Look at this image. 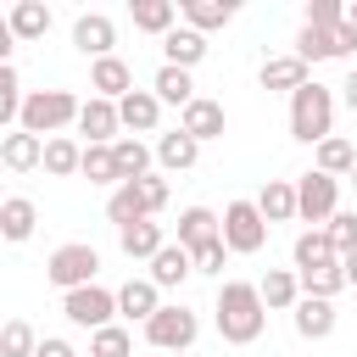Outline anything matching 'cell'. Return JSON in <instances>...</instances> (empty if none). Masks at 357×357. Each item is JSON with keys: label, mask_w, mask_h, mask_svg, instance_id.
<instances>
[{"label": "cell", "mask_w": 357, "mask_h": 357, "mask_svg": "<svg viewBox=\"0 0 357 357\" xmlns=\"http://www.w3.org/2000/svg\"><path fill=\"white\" fill-rule=\"evenodd\" d=\"M212 324L229 346H251L268 324V301L251 279H223L218 284V301H212Z\"/></svg>", "instance_id": "cell-1"}, {"label": "cell", "mask_w": 357, "mask_h": 357, "mask_svg": "<svg viewBox=\"0 0 357 357\" xmlns=\"http://www.w3.org/2000/svg\"><path fill=\"white\" fill-rule=\"evenodd\" d=\"M78 112H84V100H78L73 89H28L17 128H28V134H39V139H56L61 128L78 123Z\"/></svg>", "instance_id": "cell-2"}, {"label": "cell", "mask_w": 357, "mask_h": 357, "mask_svg": "<svg viewBox=\"0 0 357 357\" xmlns=\"http://www.w3.org/2000/svg\"><path fill=\"white\" fill-rule=\"evenodd\" d=\"M290 134H296L301 145H324V139L335 134V95H329L318 78L290 95Z\"/></svg>", "instance_id": "cell-3"}, {"label": "cell", "mask_w": 357, "mask_h": 357, "mask_svg": "<svg viewBox=\"0 0 357 357\" xmlns=\"http://www.w3.org/2000/svg\"><path fill=\"white\" fill-rule=\"evenodd\" d=\"M95 273H100V251L95 245H84V240H67V245H56L50 257H45V279L67 296V290H84V284H95Z\"/></svg>", "instance_id": "cell-4"}, {"label": "cell", "mask_w": 357, "mask_h": 357, "mask_svg": "<svg viewBox=\"0 0 357 357\" xmlns=\"http://www.w3.org/2000/svg\"><path fill=\"white\" fill-rule=\"evenodd\" d=\"M268 218L257 212V201H229L223 206V245L234 251V257H257L262 245H268Z\"/></svg>", "instance_id": "cell-5"}, {"label": "cell", "mask_w": 357, "mask_h": 357, "mask_svg": "<svg viewBox=\"0 0 357 357\" xmlns=\"http://www.w3.org/2000/svg\"><path fill=\"white\" fill-rule=\"evenodd\" d=\"M195 335H201V318H195L184 301H167V307L145 324V340H151L156 351H167V357H173V351H190Z\"/></svg>", "instance_id": "cell-6"}, {"label": "cell", "mask_w": 357, "mask_h": 357, "mask_svg": "<svg viewBox=\"0 0 357 357\" xmlns=\"http://www.w3.org/2000/svg\"><path fill=\"white\" fill-rule=\"evenodd\" d=\"M335 212H340V178H329V173H318V167L301 173V178H296V218L318 229V223H329Z\"/></svg>", "instance_id": "cell-7"}, {"label": "cell", "mask_w": 357, "mask_h": 357, "mask_svg": "<svg viewBox=\"0 0 357 357\" xmlns=\"http://www.w3.org/2000/svg\"><path fill=\"white\" fill-rule=\"evenodd\" d=\"M61 312H67V324H78V329H106L112 318H117V290H106V284H84V290H67L61 296Z\"/></svg>", "instance_id": "cell-8"}, {"label": "cell", "mask_w": 357, "mask_h": 357, "mask_svg": "<svg viewBox=\"0 0 357 357\" xmlns=\"http://www.w3.org/2000/svg\"><path fill=\"white\" fill-rule=\"evenodd\" d=\"M296 56L312 67V61H340V56H357V28L346 22V28H307L301 22V33H296Z\"/></svg>", "instance_id": "cell-9"}, {"label": "cell", "mask_w": 357, "mask_h": 357, "mask_svg": "<svg viewBox=\"0 0 357 357\" xmlns=\"http://www.w3.org/2000/svg\"><path fill=\"white\" fill-rule=\"evenodd\" d=\"M73 45H78V56H89V61H106L112 45H117V22H112L106 11H84V17L73 22Z\"/></svg>", "instance_id": "cell-10"}, {"label": "cell", "mask_w": 357, "mask_h": 357, "mask_svg": "<svg viewBox=\"0 0 357 357\" xmlns=\"http://www.w3.org/2000/svg\"><path fill=\"white\" fill-rule=\"evenodd\" d=\"M123 112H117V100H100V95H89L84 100V112H78V134L89 139V145H117L123 134Z\"/></svg>", "instance_id": "cell-11"}, {"label": "cell", "mask_w": 357, "mask_h": 357, "mask_svg": "<svg viewBox=\"0 0 357 357\" xmlns=\"http://www.w3.org/2000/svg\"><path fill=\"white\" fill-rule=\"evenodd\" d=\"M223 100H212V95H195L184 112H178V128L195 139V145H206V139H223Z\"/></svg>", "instance_id": "cell-12"}, {"label": "cell", "mask_w": 357, "mask_h": 357, "mask_svg": "<svg viewBox=\"0 0 357 357\" xmlns=\"http://www.w3.org/2000/svg\"><path fill=\"white\" fill-rule=\"evenodd\" d=\"M89 89H95L100 100H123V95H134V67H128L123 56L89 61Z\"/></svg>", "instance_id": "cell-13"}, {"label": "cell", "mask_w": 357, "mask_h": 357, "mask_svg": "<svg viewBox=\"0 0 357 357\" xmlns=\"http://www.w3.org/2000/svg\"><path fill=\"white\" fill-rule=\"evenodd\" d=\"M0 162L11 173H33V167H45V139L28 128H11V134H0Z\"/></svg>", "instance_id": "cell-14"}, {"label": "cell", "mask_w": 357, "mask_h": 357, "mask_svg": "<svg viewBox=\"0 0 357 357\" xmlns=\"http://www.w3.org/2000/svg\"><path fill=\"white\" fill-rule=\"evenodd\" d=\"M324 268H340V251H335L329 229L296 234V273H324Z\"/></svg>", "instance_id": "cell-15"}, {"label": "cell", "mask_w": 357, "mask_h": 357, "mask_svg": "<svg viewBox=\"0 0 357 357\" xmlns=\"http://www.w3.org/2000/svg\"><path fill=\"white\" fill-rule=\"evenodd\" d=\"M117 245H123V257H134V262H156V251H167V234H162V223L139 218V223L117 229Z\"/></svg>", "instance_id": "cell-16"}, {"label": "cell", "mask_w": 357, "mask_h": 357, "mask_svg": "<svg viewBox=\"0 0 357 357\" xmlns=\"http://www.w3.org/2000/svg\"><path fill=\"white\" fill-rule=\"evenodd\" d=\"M257 290H262L268 312H296V301H301V273H296V268H268V273L257 279Z\"/></svg>", "instance_id": "cell-17"}, {"label": "cell", "mask_w": 357, "mask_h": 357, "mask_svg": "<svg viewBox=\"0 0 357 357\" xmlns=\"http://www.w3.org/2000/svg\"><path fill=\"white\" fill-rule=\"evenodd\" d=\"M290 324H296V335H301V340H329V335H335V301L301 296V301H296V312H290Z\"/></svg>", "instance_id": "cell-18"}, {"label": "cell", "mask_w": 357, "mask_h": 357, "mask_svg": "<svg viewBox=\"0 0 357 357\" xmlns=\"http://www.w3.org/2000/svg\"><path fill=\"white\" fill-rule=\"evenodd\" d=\"M257 84H262V89H284V95H296V89L312 84V78H307V61L290 50V56H268L262 73H257Z\"/></svg>", "instance_id": "cell-19"}, {"label": "cell", "mask_w": 357, "mask_h": 357, "mask_svg": "<svg viewBox=\"0 0 357 357\" xmlns=\"http://www.w3.org/2000/svg\"><path fill=\"white\" fill-rule=\"evenodd\" d=\"M223 234V218L212 212V206H184L178 212V245L184 251H201L206 240H218Z\"/></svg>", "instance_id": "cell-20"}, {"label": "cell", "mask_w": 357, "mask_h": 357, "mask_svg": "<svg viewBox=\"0 0 357 357\" xmlns=\"http://www.w3.org/2000/svg\"><path fill=\"white\" fill-rule=\"evenodd\" d=\"M190 273H195V257H190V251H184V245L173 240L167 251H156V262H151V273H145V279H151L156 290H178V284H184Z\"/></svg>", "instance_id": "cell-21"}, {"label": "cell", "mask_w": 357, "mask_h": 357, "mask_svg": "<svg viewBox=\"0 0 357 357\" xmlns=\"http://www.w3.org/2000/svg\"><path fill=\"white\" fill-rule=\"evenodd\" d=\"M162 307H167V301H162V290H156L151 279H128V284L117 290V312H123V318H139V324H151Z\"/></svg>", "instance_id": "cell-22"}, {"label": "cell", "mask_w": 357, "mask_h": 357, "mask_svg": "<svg viewBox=\"0 0 357 357\" xmlns=\"http://www.w3.org/2000/svg\"><path fill=\"white\" fill-rule=\"evenodd\" d=\"M128 17H134L139 33H156V39H167L178 28V6L173 0H128Z\"/></svg>", "instance_id": "cell-23"}, {"label": "cell", "mask_w": 357, "mask_h": 357, "mask_svg": "<svg viewBox=\"0 0 357 357\" xmlns=\"http://www.w3.org/2000/svg\"><path fill=\"white\" fill-rule=\"evenodd\" d=\"M117 112H123V128H134V134H156V123H162V100H156V89H134V95H123Z\"/></svg>", "instance_id": "cell-24"}, {"label": "cell", "mask_w": 357, "mask_h": 357, "mask_svg": "<svg viewBox=\"0 0 357 357\" xmlns=\"http://www.w3.org/2000/svg\"><path fill=\"white\" fill-rule=\"evenodd\" d=\"M33 229H39V206H33L28 195H6V201H0V234H6L11 245H22Z\"/></svg>", "instance_id": "cell-25"}, {"label": "cell", "mask_w": 357, "mask_h": 357, "mask_svg": "<svg viewBox=\"0 0 357 357\" xmlns=\"http://www.w3.org/2000/svg\"><path fill=\"white\" fill-rule=\"evenodd\" d=\"M178 17H184V28L212 33V28H229V22H234V0H184Z\"/></svg>", "instance_id": "cell-26"}, {"label": "cell", "mask_w": 357, "mask_h": 357, "mask_svg": "<svg viewBox=\"0 0 357 357\" xmlns=\"http://www.w3.org/2000/svg\"><path fill=\"white\" fill-rule=\"evenodd\" d=\"M195 156H201V145H195L184 128L156 134V162H162V173H190V167H195Z\"/></svg>", "instance_id": "cell-27"}, {"label": "cell", "mask_w": 357, "mask_h": 357, "mask_svg": "<svg viewBox=\"0 0 357 357\" xmlns=\"http://www.w3.org/2000/svg\"><path fill=\"white\" fill-rule=\"evenodd\" d=\"M151 89H156V100H162V106H178V112H184V106L195 100V78H190L184 67H167V61L156 67V78H151Z\"/></svg>", "instance_id": "cell-28"}, {"label": "cell", "mask_w": 357, "mask_h": 357, "mask_svg": "<svg viewBox=\"0 0 357 357\" xmlns=\"http://www.w3.org/2000/svg\"><path fill=\"white\" fill-rule=\"evenodd\" d=\"M45 173H50V178H73V173H84V145H78L73 134L45 139Z\"/></svg>", "instance_id": "cell-29"}, {"label": "cell", "mask_w": 357, "mask_h": 357, "mask_svg": "<svg viewBox=\"0 0 357 357\" xmlns=\"http://www.w3.org/2000/svg\"><path fill=\"white\" fill-rule=\"evenodd\" d=\"M162 56H167V67H195L201 56H206V33H195V28H173L167 39H162Z\"/></svg>", "instance_id": "cell-30"}, {"label": "cell", "mask_w": 357, "mask_h": 357, "mask_svg": "<svg viewBox=\"0 0 357 357\" xmlns=\"http://www.w3.org/2000/svg\"><path fill=\"white\" fill-rule=\"evenodd\" d=\"M257 212H262L268 223H290V218H296V184H290V178H268L262 195H257Z\"/></svg>", "instance_id": "cell-31"}, {"label": "cell", "mask_w": 357, "mask_h": 357, "mask_svg": "<svg viewBox=\"0 0 357 357\" xmlns=\"http://www.w3.org/2000/svg\"><path fill=\"white\" fill-rule=\"evenodd\" d=\"M6 22H11L17 39H45V33H50V6H39V0H17V6L6 11Z\"/></svg>", "instance_id": "cell-32"}, {"label": "cell", "mask_w": 357, "mask_h": 357, "mask_svg": "<svg viewBox=\"0 0 357 357\" xmlns=\"http://www.w3.org/2000/svg\"><path fill=\"white\" fill-rule=\"evenodd\" d=\"M112 151H117V173H123V184H134V178H145V173H151V156H156V151H151L139 134H123Z\"/></svg>", "instance_id": "cell-33"}, {"label": "cell", "mask_w": 357, "mask_h": 357, "mask_svg": "<svg viewBox=\"0 0 357 357\" xmlns=\"http://www.w3.org/2000/svg\"><path fill=\"white\" fill-rule=\"evenodd\" d=\"M351 167H357V145L351 139H340V134H329L324 145H318V173H329V178H351Z\"/></svg>", "instance_id": "cell-34"}, {"label": "cell", "mask_w": 357, "mask_h": 357, "mask_svg": "<svg viewBox=\"0 0 357 357\" xmlns=\"http://www.w3.org/2000/svg\"><path fill=\"white\" fill-rule=\"evenodd\" d=\"M22 100H28V95H22V78H17V67L6 61V67H0V128H17V123H22Z\"/></svg>", "instance_id": "cell-35"}, {"label": "cell", "mask_w": 357, "mask_h": 357, "mask_svg": "<svg viewBox=\"0 0 357 357\" xmlns=\"http://www.w3.org/2000/svg\"><path fill=\"white\" fill-rule=\"evenodd\" d=\"M84 178H89V184H123L117 151H112V145H84Z\"/></svg>", "instance_id": "cell-36"}, {"label": "cell", "mask_w": 357, "mask_h": 357, "mask_svg": "<svg viewBox=\"0 0 357 357\" xmlns=\"http://www.w3.org/2000/svg\"><path fill=\"white\" fill-rule=\"evenodd\" d=\"M89 357H134V335L123 324H106L89 335Z\"/></svg>", "instance_id": "cell-37"}, {"label": "cell", "mask_w": 357, "mask_h": 357, "mask_svg": "<svg viewBox=\"0 0 357 357\" xmlns=\"http://www.w3.org/2000/svg\"><path fill=\"white\" fill-rule=\"evenodd\" d=\"M39 351V335L22 324V318H11L6 329H0V357H33Z\"/></svg>", "instance_id": "cell-38"}, {"label": "cell", "mask_w": 357, "mask_h": 357, "mask_svg": "<svg viewBox=\"0 0 357 357\" xmlns=\"http://www.w3.org/2000/svg\"><path fill=\"white\" fill-rule=\"evenodd\" d=\"M346 290V268H324V273H301V296H318V301H335Z\"/></svg>", "instance_id": "cell-39"}, {"label": "cell", "mask_w": 357, "mask_h": 357, "mask_svg": "<svg viewBox=\"0 0 357 357\" xmlns=\"http://www.w3.org/2000/svg\"><path fill=\"white\" fill-rule=\"evenodd\" d=\"M134 195H139L145 218H156V212L167 206V178H162V173H145V178H134Z\"/></svg>", "instance_id": "cell-40"}, {"label": "cell", "mask_w": 357, "mask_h": 357, "mask_svg": "<svg viewBox=\"0 0 357 357\" xmlns=\"http://www.w3.org/2000/svg\"><path fill=\"white\" fill-rule=\"evenodd\" d=\"M307 28H346V6L340 0H307Z\"/></svg>", "instance_id": "cell-41"}, {"label": "cell", "mask_w": 357, "mask_h": 357, "mask_svg": "<svg viewBox=\"0 0 357 357\" xmlns=\"http://www.w3.org/2000/svg\"><path fill=\"white\" fill-rule=\"evenodd\" d=\"M190 257H195V273H218V279H223V262H229L234 251H229V245H223V234H218V240H206V245H201V251H190Z\"/></svg>", "instance_id": "cell-42"}, {"label": "cell", "mask_w": 357, "mask_h": 357, "mask_svg": "<svg viewBox=\"0 0 357 357\" xmlns=\"http://www.w3.org/2000/svg\"><path fill=\"white\" fill-rule=\"evenodd\" d=\"M329 240H335L340 257H351V251H357V212H335V218H329Z\"/></svg>", "instance_id": "cell-43"}, {"label": "cell", "mask_w": 357, "mask_h": 357, "mask_svg": "<svg viewBox=\"0 0 357 357\" xmlns=\"http://www.w3.org/2000/svg\"><path fill=\"white\" fill-rule=\"evenodd\" d=\"M33 357H78V351H73V340H61V335H45Z\"/></svg>", "instance_id": "cell-44"}, {"label": "cell", "mask_w": 357, "mask_h": 357, "mask_svg": "<svg viewBox=\"0 0 357 357\" xmlns=\"http://www.w3.org/2000/svg\"><path fill=\"white\" fill-rule=\"evenodd\" d=\"M340 89H346V95H340V100H346V106H351V112H357V67H351V73H346V84H340Z\"/></svg>", "instance_id": "cell-45"}, {"label": "cell", "mask_w": 357, "mask_h": 357, "mask_svg": "<svg viewBox=\"0 0 357 357\" xmlns=\"http://www.w3.org/2000/svg\"><path fill=\"white\" fill-rule=\"evenodd\" d=\"M340 268H346V284H357V251H351V257H340Z\"/></svg>", "instance_id": "cell-46"}, {"label": "cell", "mask_w": 357, "mask_h": 357, "mask_svg": "<svg viewBox=\"0 0 357 357\" xmlns=\"http://www.w3.org/2000/svg\"><path fill=\"white\" fill-rule=\"evenodd\" d=\"M346 22H351V28H357V0H351V6H346Z\"/></svg>", "instance_id": "cell-47"}, {"label": "cell", "mask_w": 357, "mask_h": 357, "mask_svg": "<svg viewBox=\"0 0 357 357\" xmlns=\"http://www.w3.org/2000/svg\"><path fill=\"white\" fill-rule=\"evenodd\" d=\"M351 184H357V167H351Z\"/></svg>", "instance_id": "cell-48"}, {"label": "cell", "mask_w": 357, "mask_h": 357, "mask_svg": "<svg viewBox=\"0 0 357 357\" xmlns=\"http://www.w3.org/2000/svg\"><path fill=\"white\" fill-rule=\"evenodd\" d=\"M173 357H190V351H173Z\"/></svg>", "instance_id": "cell-49"}]
</instances>
